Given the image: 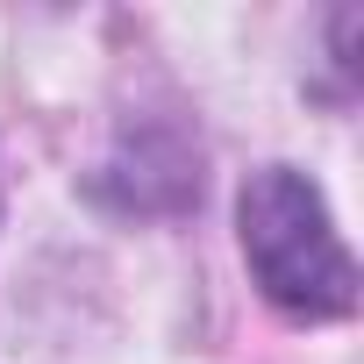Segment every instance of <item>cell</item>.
I'll return each instance as SVG.
<instances>
[{
	"label": "cell",
	"mask_w": 364,
	"mask_h": 364,
	"mask_svg": "<svg viewBox=\"0 0 364 364\" xmlns=\"http://www.w3.org/2000/svg\"><path fill=\"white\" fill-rule=\"evenodd\" d=\"M236 222H243V257H250V279L264 286V300H279L286 314H307V321H336L357 307V264L328 222V200L314 193V178H300L293 164L250 171Z\"/></svg>",
	"instance_id": "obj_1"
}]
</instances>
